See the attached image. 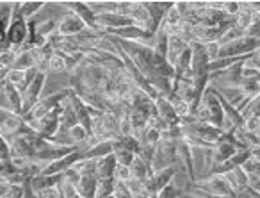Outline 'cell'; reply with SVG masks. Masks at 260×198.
Wrapping results in <instances>:
<instances>
[{
  "label": "cell",
  "instance_id": "1",
  "mask_svg": "<svg viewBox=\"0 0 260 198\" xmlns=\"http://www.w3.org/2000/svg\"><path fill=\"white\" fill-rule=\"evenodd\" d=\"M73 93L72 88H64V90H59V91H54V93L47 95V97H41L40 102H38L36 105H34L32 109H30L29 112H27L25 116H23V122L25 123H32V122H38V120H41L45 115H48V112H52L54 109H57L59 105L62 104V102L66 100V98H70Z\"/></svg>",
  "mask_w": 260,
  "mask_h": 198
},
{
  "label": "cell",
  "instance_id": "2",
  "mask_svg": "<svg viewBox=\"0 0 260 198\" xmlns=\"http://www.w3.org/2000/svg\"><path fill=\"white\" fill-rule=\"evenodd\" d=\"M29 38V22L20 13V2H13V16L8 27V43L13 50L18 52Z\"/></svg>",
  "mask_w": 260,
  "mask_h": 198
},
{
  "label": "cell",
  "instance_id": "3",
  "mask_svg": "<svg viewBox=\"0 0 260 198\" xmlns=\"http://www.w3.org/2000/svg\"><path fill=\"white\" fill-rule=\"evenodd\" d=\"M178 143V141H177ZM177 143L170 139H162L159 143V147L155 148V154H153L152 159V173L160 172V169L171 168V166H180V161H178V154H177ZM182 168V166H180Z\"/></svg>",
  "mask_w": 260,
  "mask_h": 198
},
{
  "label": "cell",
  "instance_id": "4",
  "mask_svg": "<svg viewBox=\"0 0 260 198\" xmlns=\"http://www.w3.org/2000/svg\"><path fill=\"white\" fill-rule=\"evenodd\" d=\"M260 48V41L251 40V38H241L237 41L232 43L221 45L219 47V55L217 59H230V58H248L253 52H256Z\"/></svg>",
  "mask_w": 260,
  "mask_h": 198
},
{
  "label": "cell",
  "instance_id": "5",
  "mask_svg": "<svg viewBox=\"0 0 260 198\" xmlns=\"http://www.w3.org/2000/svg\"><path fill=\"white\" fill-rule=\"evenodd\" d=\"M200 105L207 111V116H209V123L217 129H221L224 123V112L223 107H221V102L217 98V93L212 86L209 84L205 91L202 95V100H200Z\"/></svg>",
  "mask_w": 260,
  "mask_h": 198
},
{
  "label": "cell",
  "instance_id": "6",
  "mask_svg": "<svg viewBox=\"0 0 260 198\" xmlns=\"http://www.w3.org/2000/svg\"><path fill=\"white\" fill-rule=\"evenodd\" d=\"M194 184L198 187H202L203 191L214 194L217 198H235V191L230 187L228 180L224 179V175H209L205 179L194 180Z\"/></svg>",
  "mask_w": 260,
  "mask_h": 198
},
{
  "label": "cell",
  "instance_id": "7",
  "mask_svg": "<svg viewBox=\"0 0 260 198\" xmlns=\"http://www.w3.org/2000/svg\"><path fill=\"white\" fill-rule=\"evenodd\" d=\"M47 77H48V72H41L36 75V79L29 84L25 91L22 93V104H23V116L34 107V105L40 102V98L43 97V88H45V82H47ZM22 116V118H23Z\"/></svg>",
  "mask_w": 260,
  "mask_h": 198
},
{
  "label": "cell",
  "instance_id": "8",
  "mask_svg": "<svg viewBox=\"0 0 260 198\" xmlns=\"http://www.w3.org/2000/svg\"><path fill=\"white\" fill-rule=\"evenodd\" d=\"M178 168H180V166H171V168L155 172L152 177H150L148 182H146V189H148L150 198L155 196L159 191H162L164 187L170 186V184L173 182V179L177 177V173H178Z\"/></svg>",
  "mask_w": 260,
  "mask_h": 198
},
{
  "label": "cell",
  "instance_id": "9",
  "mask_svg": "<svg viewBox=\"0 0 260 198\" xmlns=\"http://www.w3.org/2000/svg\"><path fill=\"white\" fill-rule=\"evenodd\" d=\"M84 29H87L84 25V22L73 13H62L57 20V34L64 38H75L82 33Z\"/></svg>",
  "mask_w": 260,
  "mask_h": 198
},
{
  "label": "cell",
  "instance_id": "10",
  "mask_svg": "<svg viewBox=\"0 0 260 198\" xmlns=\"http://www.w3.org/2000/svg\"><path fill=\"white\" fill-rule=\"evenodd\" d=\"M59 6H61V8H64L66 13H73V15L79 16L87 29L96 31V33H98L96 16H94V13L91 11L89 8H87L86 2H79V0H75V2H59Z\"/></svg>",
  "mask_w": 260,
  "mask_h": 198
},
{
  "label": "cell",
  "instance_id": "11",
  "mask_svg": "<svg viewBox=\"0 0 260 198\" xmlns=\"http://www.w3.org/2000/svg\"><path fill=\"white\" fill-rule=\"evenodd\" d=\"M38 134H25L16 139L11 141V157H27L30 159L34 155V148H36Z\"/></svg>",
  "mask_w": 260,
  "mask_h": 198
},
{
  "label": "cell",
  "instance_id": "12",
  "mask_svg": "<svg viewBox=\"0 0 260 198\" xmlns=\"http://www.w3.org/2000/svg\"><path fill=\"white\" fill-rule=\"evenodd\" d=\"M191 50H192V63H191V70L194 73V77L205 75L209 73V65L210 59L205 52V45L198 43V41H192L191 43Z\"/></svg>",
  "mask_w": 260,
  "mask_h": 198
},
{
  "label": "cell",
  "instance_id": "13",
  "mask_svg": "<svg viewBox=\"0 0 260 198\" xmlns=\"http://www.w3.org/2000/svg\"><path fill=\"white\" fill-rule=\"evenodd\" d=\"M70 102H72V105H73V111H75V115H77V122H79V125L84 127V129H86V132L89 134L91 137H93V134H91L93 118H91V112H89L91 107L82 100V98L77 97L75 91H73L72 97H70Z\"/></svg>",
  "mask_w": 260,
  "mask_h": 198
},
{
  "label": "cell",
  "instance_id": "14",
  "mask_svg": "<svg viewBox=\"0 0 260 198\" xmlns=\"http://www.w3.org/2000/svg\"><path fill=\"white\" fill-rule=\"evenodd\" d=\"M175 2H145V8L148 9L150 20H152V25L155 31L160 29V23H162L166 13L173 8Z\"/></svg>",
  "mask_w": 260,
  "mask_h": 198
},
{
  "label": "cell",
  "instance_id": "15",
  "mask_svg": "<svg viewBox=\"0 0 260 198\" xmlns=\"http://www.w3.org/2000/svg\"><path fill=\"white\" fill-rule=\"evenodd\" d=\"M224 179L228 180V184H230V187L235 191V193L244 191L249 187V175L244 172L242 166H239V168H234L228 173H224Z\"/></svg>",
  "mask_w": 260,
  "mask_h": 198
},
{
  "label": "cell",
  "instance_id": "16",
  "mask_svg": "<svg viewBox=\"0 0 260 198\" xmlns=\"http://www.w3.org/2000/svg\"><path fill=\"white\" fill-rule=\"evenodd\" d=\"M155 105H157V116H159L162 122L170 123V125H180V120L175 115V109L171 105V102L164 97L155 98Z\"/></svg>",
  "mask_w": 260,
  "mask_h": 198
},
{
  "label": "cell",
  "instance_id": "17",
  "mask_svg": "<svg viewBox=\"0 0 260 198\" xmlns=\"http://www.w3.org/2000/svg\"><path fill=\"white\" fill-rule=\"evenodd\" d=\"M239 152L237 147H234L232 143H228V141H219V143H216L212 147V166H217L221 164V162L228 161V159L232 157V155H235Z\"/></svg>",
  "mask_w": 260,
  "mask_h": 198
},
{
  "label": "cell",
  "instance_id": "18",
  "mask_svg": "<svg viewBox=\"0 0 260 198\" xmlns=\"http://www.w3.org/2000/svg\"><path fill=\"white\" fill-rule=\"evenodd\" d=\"M75 125H79L77 115L73 111V105L70 102V98H66L61 104V125H59V132H66V130H70Z\"/></svg>",
  "mask_w": 260,
  "mask_h": 198
},
{
  "label": "cell",
  "instance_id": "19",
  "mask_svg": "<svg viewBox=\"0 0 260 198\" xmlns=\"http://www.w3.org/2000/svg\"><path fill=\"white\" fill-rule=\"evenodd\" d=\"M185 48H189V43H185L184 40H180V38L175 36V34H170V40H168V54H166L168 63H170L171 66H175L177 59L180 58V54Z\"/></svg>",
  "mask_w": 260,
  "mask_h": 198
},
{
  "label": "cell",
  "instance_id": "20",
  "mask_svg": "<svg viewBox=\"0 0 260 198\" xmlns=\"http://www.w3.org/2000/svg\"><path fill=\"white\" fill-rule=\"evenodd\" d=\"M116 169L114 155H105L102 159H96V177L98 179H112Z\"/></svg>",
  "mask_w": 260,
  "mask_h": 198
},
{
  "label": "cell",
  "instance_id": "21",
  "mask_svg": "<svg viewBox=\"0 0 260 198\" xmlns=\"http://www.w3.org/2000/svg\"><path fill=\"white\" fill-rule=\"evenodd\" d=\"M112 152H114L112 141H100V143H94L93 147L84 150V159H102L105 155H111Z\"/></svg>",
  "mask_w": 260,
  "mask_h": 198
},
{
  "label": "cell",
  "instance_id": "22",
  "mask_svg": "<svg viewBox=\"0 0 260 198\" xmlns=\"http://www.w3.org/2000/svg\"><path fill=\"white\" fill-rule=\"evenodd\" d=\"M130 175H132V179H139V180H145V182H148V179L153 175V173H152V168H150L148 162L143 161L141 157H138V155H136L134 162L130 164Z\"/></svg>",
  "mask_w": 260,
  "mask_h": 198
},
{
  "label": "cell",
  "instance_id": "23",
  "mask_svg": "<svg viewBox=\"0 0 260 198\" xmlns=\"http://www.w3.org/2000/svg\"><path fill=\"white\" fill-rule=\"evenodd\" d=\"M96 186H98V179L96 177H84L80 175V180L77 182V191L82 194V198H94L96 194Z\"/></svg>",
  "mask_w": 260,
  "mask_h": 198
},
{
  "label": "cell",
  "instance_id": "24",
  "mask_svg": "<svg viewBox=\"0 0 260 198\" xmlns=\"http://www.w3.org/2000/svg\"><path fill=\"white\" fill-rule=\"evenodd\" d=\"M253 20H255V13H253V9H251V6H249V2H242L241 11H239V15L234 18L235 25L241 27L242 31H246L253 23Z\"/></svg>",
  "mask_w": 260,
  "mask_h": 198
},
{
  "label": "cell",
  "instance_id": "25",
  "mask_svg": "<svg viewBox=\"0 0 260 198\" xmlns=\"http://www.w3.org/2000/svg\"><path fill=\"white\" fill-rule=\"evenodd\" d=\"M47 6V2H20V13H22L23 18L29 22V20H34L38 16V13H41Z\"/></svg>",
  "mask_w": 260,
  "mask_h": 198
},
{
  "label": "cell",
  "instance_id": "26",
  "mask_svg": "<svg viewBox=\"0 0 260 198\" xmlns=\"http://www.w3.org/2000/svg\"><path fill=\"white\" fill-rule=\"evenodd\" d=\"M112 147L114 148H123V150H128L132 154L138 155L139 152V139H136L134 136H119L112 141Z\"/></svg>",
  "mask_w": 260,
  "mask_h": 198
},
{
  "label": "cell",
  "instance_id": "27",
  "mask_svg": "<svg viewBox=\"0 0 260 198\" xmlns=\"http://www.w3.org/2000/svg\"><path fill=\"white\" fill-rule=\"evenodd\" d=\"M114 187H116V179H98V186H96V194L94 198H104V196H111L114 194Z\"/></svg>",
  "mask_w": 260,
  "mask_h": 198
},
{
  "label": "cell",
  "instance_id": "28",
  "mask_svg": "<svg viewBox=\"0 0 260 198\" xmlns=\"http://www.w3.org/2000/svg\"><path fill=\"white\" fill-rule=\"evenodd\" d=\"M25 75H27V70H9L8 75H6V82L15 86L16 90L22 93L23 82H25Z\"/></svg>",
  "mask_w": 260,
  "mask_h": 198
},
{
  "label": "cell",
  "instance_id": "29",
  "mask_svg": "<svg viewBox=\"0 0 260 198\" xmlns=\"http://www.w3.org/2000/svg\"><path fill=\"white\" fill-rule=\"evenodd\" d=\"M30 68H36V63L32 59V54L25 50H18V55H16V63L13 66V70H30Z\"/></svg>",
  "mask_w": 260,
  "mask_h": 198
},
{
  "label": "cell",
  "instance_id": "30",
  "mask_svg": "<svg viewBox=\"0 0 260 198\" xmlns=\"http://www.w3.org/2000/svg\"><path fill=\"white\" fill-rule=\"evenodd\" d=\"M47 72L48 73H66V63L61 52H55L47 63Z\"/></svg>",
  "mask_w": 260,
  "mask_h": 198
},
{
  "label": "cell",
  "instance_id": "31",
  "mask_svg": "<svg viewBox=\"0 0 260 198\" xmlns=\"http://www.w3.org/2000/svg\"><path fill=\"white\" fill-rule=\"evenodd\" d=\"M239 90L242 91L244 98H255L260 95V80H241Z\"/></svg>",
  "mask_w": 260,
  "mask_h": 198
},
{
  "label": "cell",
  "instance_id": "32",
  "mask_svg": "<svg viewBox=\"0 0 260 198\" xmlns=\"http://www.w3.org/2000/svg\"><path fill=\"white\" fill-rule=\"evenodd\" d=\"M241 38H244V31H242L241 27H237L234 23V25H232L230 29L224 31V34L219 38V40H217V43H219V45H226V43H232V41L241 40Z\"/></svg>",
  "mask_w": 260,
  "mask_h": 198
},
{
  "label": "cell",
  "instance_id": "33",
  "mask_svg": "<svg viewBox=\"0 0 260 198\" xmlns=\"http://www.w3.org/2000/svg\"><path fill=\"white\" fill-rule=\"evenodd\" d=\"M16 55H18V52L13 50L11 47L0 52V68L13 70V66H15V63H16Z\"/></svg>",
  "mask_w": 260,
  "mask_h": 198
},
{
  "label": "cell",
  "instance_id": "34",
  "mask_svg": "<svg viewBox=\"0 0 260 198\" xmlns=\"http://www.w3.org/2000/svg\"><path fill=\"white\" fill-rule=\"evenodd\" d=\"M112 155H114V159H116V164L128 166V168L136 159V154H132V152H128V150H123V148H114Z\"/></svg>",
  "mask_w": 260,
  "mask_h": 198
},
{
  "label": "cell",
  "instance_id": "35",
  "mask_svg": "<svg viewBox=\"0 0 260 198\" xmlns=\"http://www.w3.org/2000/svg\"><path fill=\"white\" fill-rule=\"evenodd\" d=\"M242 115V118H260V95L258 97H255V98H249V102H248V105L244 107V111L241 112Z\"/></svg>",
  "mask_w": 260,
  "mask_h": 198
},
{
  "label": "cell",
  "instance_id": "36",
  "mask_svg": "<svg viewBox=\"0 0 260 198\" xmlns=\"http://www.w3.org/2000/svg\"><path fill=\"white\" fill-rule=\"evenodd\" d=\"M59 189H61V196L62 198H82V194L77 191V187L73 186L72 182L62 179L61 184H59Z\"/></svg>",
  "mask_w": 260,
  "mask_h": 198
},
{
  "label": "cell",
  "instance_id": "37",
  "mask_svg": "<svg viewBox=\"0 0 260 198\" xmlns=\"http://www.w3.org/2000/svg\"><path fill=\"white\" fill-rule=\"evenodd\" d=\"M184 193H187L191 198H217V196H214V194H210V193H207V191H203L202 187H198L194 182H187V186H185Z\"/></svg>",
  "mask_w": 260,
  "mask_h": 198
},
{
  "label": "cell",
  "instance_id": "38",
  "mask_svg": "<svg viewBox=\"0 0 260 198\" xmlns=\"http://www.w3.org/2000/svg\"><path fill=\"white\" fill-rule=\"evenodd\" d=\"M180 194H182V189L180 187H177V184L175 182H171L170 186H166L162 191H159V193L152 198H180Z\"/></svg>",
  "mask_w": 260,
  "mask_h": 198
},
{
  "label": "cell",
  "instance_id": "39",
  "mask_svg": "<svg viewBox=\"0 0 260 198\" xmlns=\"http://www.w3.org/2000/svg\"><path fill=\"white\" fill-rule=\"evenodd\" d=\"M242 8V2L241 0H230V2H223V13L228 15L230 18H235L239 15Z\"/></svg>",
  "mask_w": 260,
  "mask_h": 198
},
{
  "label": "cell",
  "instance_id": "40",
  "mask_svg": "<svg viewBox=\"0 0 260 198\" xmlns=\"http://www.w3.org/2000/svg\"><path fill=\"white\" fill-rule=\"evenodd\" d=\"M114 179L116 182H128L130 179H132V175H130V168L128 166H121V164H116V169H114Z\"/></svg>",
  "mask_w": 260,
  "mask_h": 198
},
{
  "label": "cell",
  "instance_id": "41",
  "mask_svg": "<svg viewBox=\"0 0 260 198\" xmlns=\"http://www.w3.org/2000/svg\"><path fill=\"white\" fill-rule=\"evenodd\" d=\"M244 132H248V134H258L260 136V118H246L244 120Z\"/></svg>",
  "mask_w": 260,
  "mask_h": 198
},
{
  "label": "cell",
  "instance_id": "42",
  "mask_svg": "<svg viewBox=\"0 0 260 198\" xmlns=\"http://www.w3.org/2000/svg\"><path fill=\"white\" fill-rule=\"evenodd\" d=\"M36 196H38V198H62V196H61V189H59V186L45 187V189L38 191Z\"/></svg>",
  "mask_w": 260,
  "mask_h": 198
},
{
  "label": "cell",
  "instance_id": "43",
  "mask_svg": "<svg viewBox=\"0 0 260 198\" xmlns=\"http://www.w3.org/2000/svg\"><path fill=\"white\" fill-rule=\"evenodd\" d=\"M244 36H246V38H251V40L260 41V20H258V18L253 20L251 25H249L248 29L244 31Z\"/></svg>",
  "mask_w": 260,
  "mask_h": 198
},
{
  "label": "cell",
  "instance_id": "44",
  "mask_svg": "<svg viewBox=\"0 0 260 198\" xmlns=\"http://www.w3.org/2000/svg\"><path fill=\"white\" fill-rule=\"evenodd\" d=\"M11 159V143L4 136H0V161H9Z\"/></svg>",
  "mask_w": 260,
  "mask_h": 198
},
{
  "label": "cell",
  "instance_id": "45",
  "mask_svg": "<svg viewBox=\"0 0 260 198\" xmlns=\"http://www.w3.org/2000/svg\"><path fill=\"white\" fill-rule=\"evenodd\" d=\"M219 47L221 45L217 43V41H210V43L205 45V52H207V55H209L210 63L217 59V55H219Z\"/></svg>",
  "mask_w": 260,
  "mask_h": 198
},
{
  "label": "cell",
  "instance_id": "46",
  "mask_svg": "<svg viewBox=\"0 0 260 198\" xmlns=\"http://www.w3.org/2000/svg\"><path fill=\"white\" fill-rule=\"evenodd\" d=\"M114 198H132V194H130V191H128V187H126L125 182H116Z\"/></svg>",
  "mask_w": 260,
  "mask_h": 198
},
{
  "label": "cell",
  "instance_id": "47",
  "mask_svg": "<svg viewBox=\"0 0 260 198\" xmlns=\"http://www.w3.org/2000/svg\"><path fill=\"white\" fill-rule=\"evenodd\" d=\"M0 109H4V111H11V105H9L8 95H6V90H4V84L0 86Z\"/></svg>",
  "mask_w": 260,
  "mask_h": 198
},
{
  "label": "cell",
  "instance_id": "48",
  "mask_svg": "<svg viewBox=\"0 0 260 198\" xmlns=\"http://www.w3.org/2000/svg\"><path fill=\"white\" fill-rule=\"evenodd\" d=\"M104 198H114V194H111V196H104Z\"/></svg>",
  "mask_w": 260,
  "mask_h": 198
}]
</instances>
